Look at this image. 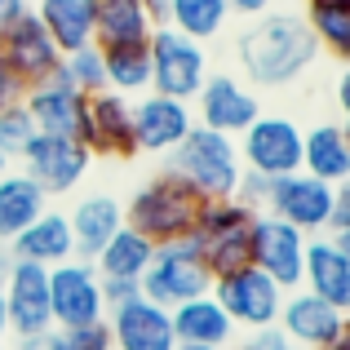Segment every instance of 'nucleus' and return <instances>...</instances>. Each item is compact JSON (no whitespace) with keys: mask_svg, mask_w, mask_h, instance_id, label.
<instances>
[{"mask_svg":"<svg viewBox=\"0 0 350 350\" xmlns=\"http://www.w3.org/2000/svg\"><path fill=\"white\" fill-rule=\"evenodd\" d=\"M293 350H297V346H293Z\"/></svg>","mask_w":350,"mask_h":350,"instance_id":"51","label":"nucleus"},{"mask_svg":"<svg viewBox=\"0 0 350 350\" xmlns=\"http://www.w3.org/2000/svg\"><path fill=\"white\" fill-rule=\"evenodd\" d=\"M44 208H49V196L27 173H18V169L0 173V244L18 239Z\"/></svg>","mask_w":350,"mask_h":350,"instance_id":"26","label":"nucleus"},{"mask_svg":"<svg viewBox=\"0 0 350 350\" xmlns=\"http://www.w3.org/2000/svg\"><path fill=\"white\" fill-rule=\"evenodd\" d=\"M49 319L53 328H80L107 319L103 280H98L94 262L67 257L62 266H49Z\"/></svg>","mask_w":350,"mask_h":350,"instance_id":"10","label":"nucleus"},{"mask_svg":"<svg viewBox=\"0 0 350 350\" xmlns=\"http://www.w3.org/2000/svg\"><path fill=\"white\" fill-rule=\"evenodd\" d=\"M107 333H111V350H173V319L164 306H155L151 297H142V288L129 301L107 310Z\"/></svg>","mask_w":350,"mask_h":350,"instance_id":"16","label":"nucleus"},{"mask_svg":"<svg viewBox=\"0 0 350 350\" xmlns=\"http://www.w3.org/2000/svg\"><path fill=\"white\" fill-rule=\"evenodd\" d=\"M213 301L231 315V324L239 333H257V328H271L280 319V306H284V288L262 275L257 266H239V271H226L208 284Z\"/></svg>","mask_w":350,"mask_h":350,"instance_id":"6","label":"nucleus"},{"mask_svg":"<svg viewBox=\"0 0 350 350\" xmlns=\"http://www.w3.org/2000/svg\"><path fill=\"white\" fill-rule=\"evenodd\" d=\"M173 350H213V346H173Z\"/></svg>","mask_w":350,"mask_h":350,"instance_id":"47","label":"nucleus"},{"mask_svg":"<svg viewBox=\"0 0 350 350\" xmlns=\"http://www.w3.org/2000/svg\"><path fill=\"white\" fill-rule=\"evenodd\" d=\"M23 107L31 116L36 133H53V137H80V124H85V94L67 85V80L49 76L40 85L23 89Z\"/></svg>","mask_w":350,"mask_h":350,"instance_id":"20","label":"nucleus"},{"mask_svg":"<svg viewBox=\"0 0 350 350\" xmlns=\"http://www.w3.org/2000/svg\"><path fill=\"white\" fill-rule=\"evenodd\" d=\"M0 350H14V342H0Z\"/></svg>","mask_w":350,"mask_h":350,"instance_id":"49","label":"nucleus"},{"mask_svg":"<svg viewBox=\"0 0 350 350\" xmlns=\"http://www.w3.org/2000/svg\"><path fill=\"white\" fill-rule=\"evenodd\" d=\"M191 111H196V124L213 129V133H226V137H239L262 116V98L239 76H231V71H208L200 94L191 98Z\"/></svg>","mask_w":350,"mask_h":350,"instance_id":"12","label":"nucleus"},{"mask_svg":"<svg viewBox=\"0 0 350 350\" xmlns=\"http://www.w3.org/2000/svg\"><path fill=\"white\" fill-rule=\"evenodd\" d=\"M31 137H36V124H31V116H27L23 103L0 107V151H5L9 160H18L23 146L31 142Z\"/></svg>","mask_w":350,"mask_h":350,"instance_id":"33","label":"nucleus"},{"mask_svg":"<svg viewBox=\"0 0 350 350\" xmlns=\"http://www.w3.org/2000/svg\"><path fill=\"white\" fill-rule=\"evenodd\" d=\"M27 5H31V0H0V27H5V23H9L14 14H23Z\"/></svg>","mask_w":350,"mask_h":350,"instance_id":"40","label":"nucleus"},{"mask_svg":"<svg viewBox=\"0 0 350 350\" xmlns=\"http://www.w3.org/2000/svg\"><path fill=\"white\" fill-rule=\"evenodd\" d=\"M191 129H196L191 103L151 94V89L142 98H133V146H137V155H169Z\"/></svg>","mask_w":350,"mask_h":350,"instance_id":"17","label":"nucleus"},{"mask_svg":"<svg viewBox=\"0 0 350 350\" xmlns=\"http://www.w3.org/2000/svg\"><path fill=\"white\" fill-rule=\"evenodd\" d=\"M301 288L337 310H350V235H310L306 239Z\"/></svg>","mask_w":350,"mask_h":350,"instance_id":"15","label":"nucleus"},{"mask_svg":"<svg viewBox=\"0 0 350 350\" xmlns=\"http://www.w3.org/2000/svg\"><path fill=\"white\" fill-rule=\"evenodd\" d=\"M9 253L18 262H36V266H62L67 257H76V239H71V226H67V213L62 208H44L31 226H27L18 239H9Z\"/></svg>","mask_w":350,"mask_h":350,"instance_id":"22","label":"nucleus"},{"mask_svg":"<svg viewBox=\"0 0 350 350\" xmlns=\"http://www.w3.org/2000/svg\"><path fill=\"white\" fill-rule=\"evenodd\" d=\"M160 18L146 9V0H94V44H146Z\"/></svg>","mask_w":350,"mask_h":350,"instance_id":"25","label":"nucleus"},{"mask_svg":"<svg viewBox=\"0 0 350 350\" xmlns=\"http://www.w3.org/2000/svg\"><path fill=\"white\" fill-rule=\"evenodd\" d=\"M9 103H23V85L0 67V107H9Z\"/></svg>","mask_w":350,"mask_h":350,"instance_id":"39","label":"nucleus"},{"mask_svg":"<svg viewBox=\"0 0 350 350\" xmlns=\"http://www.w3.org/2000/svg\"><path fill=\"white\" fill-rule=\"evenodd\" d=\"M146 53H151V94L191 103L200 94V85L208 80V49L191 36H178L164 23L151 31Z\"/></svg>","mask_w":350,"mask_h":350,"instance_id":"5","label":"nucleus"},{"mask_svg":"<svg viewBox=\"0 0 350 350\" xmlns=\"http://www.w3.org/2000/svg\"><path fill=\"white\" fill-rule=\"evenodd\" d=\"M103 71H107V89L120 98H142L151 89V53H146V44H111V49H103Z\"/></svg>","mask_w":350,"mask_h":350,"instance_id":"30","label":"nucleus"},{"mask_svg":"<svg viewBox=\"0 0 350 350\" xmlns=\"http://www.w3.org/2000/svg\"><path fill=\"white\" fill-rule=\"evenodd\" d=\"M266 196H271V178H262V173H239V182H235V196L239 204L248 208V213H266Z\"/></svg>","mask_w":350,"mask_h":350,"instance_id":"35","label":"nucleus"},{"mask_svg":"<svg viewBox=\"0 0 350 350\" xmlns=\"http://www.w3.org/2000/svg\"><path fill=\"white\" fill-rule=\"evenodd\" d=\"M324 235H350V191L337 187V200H333V213H328V231Z\"/></svg>","mask_w":350,"mask_h":350,"instance_id":"36","label":"nucleus"},{"mask_svg":"<svg viewBox=\"0 0 350 350\" xmlns=\"http://www.w3.org/2000/svg\"><path fill=\"white\" fill-rule=\"evenodd\" d=\"M208 284H213V275H208L204 257H200V244L187 235V239L155 244L151 266H146V275L137 280V288H142V297H151L155 306L173 310L191 297H204Z\"/></svg>","mask_w":350,"mask_h":350,"instance_id":"4","label":"nucleus"},{"mask_svg":"<svg viewBox=\"0 0 350 350\" xmlns=\"http://www.w3.org/2000/svg\"><path fill=\"white\" fill-rule=\"evenodd\" d=\"M196 208L200 196L178 178V173H155L142 187L129 196L124 204V226L137 231L151 244H169V239H187L191 226H196Z\"/></svg>","mask_w":350,"mask_h":350,"instance_id":"2","label":"nucleus"},{"mask_svg":"<svg viewBox=\"0 0 350 350\" xmlns=\"http://www.w3.org/2000/svg\"><path fill=\"white\" fill-rule=\"evenodd\" d=\"M14 350H62V337L58 328H44V333H31V337H14Z\"/></svg>","mask_w":350,"mask_h":350,"instance_id":"37","label":"nucleus"},{"mask_svg":"<svg viewBox=\"0 0 350 350\" xmlns=\"http://www.w3.org/2000/svg\"><path fill=\"white\" fill-rule=\"evenodd\" d=\"M239 164L262 178H284L301 169V124L293 116H257L244 133L235 137Z\"/></svg>","mask_w":350,"mask_h":350,"instance_id":"9","label":"nucleus"},{"mask_svg":"<svg viewBox=\"0 0 350 350\" xmlns=\"http://www.w3.org/2000/svg\"><path fill=\"white\" fill-rule=\"evenodd\" d=\"M151 253H155V244H151V239H142L137 231L120 226V231H116L111 239H107L103 248H98L94 271H98V280L137 284V280L146 275V266H151Z\"/></svg>","mask_w":350,"mask_h":350,"instance_id":"28","label":"nucleus"},{"mask_svg":"<svg viewBox=\"0 0 350 350\" xmlns=\"http://www.w3.org/2000/svg\"><path fill=\"white\" fill-rule=\"evenodd\" d=\"M0 342H9V315H5V297H0Z\"/></svg>","mask_w":350,"mask_h":350,"instance_id":"43","label":"nucleus"},{"mask_svg":"<svg viewBox=\"0 0 350 350\" xmlns=\"http://www.w3.org/2000/svg\"><path fill=\"white\" fill-rule=\"evenodd\" d=\"M9 266H14V253L0 244V293H5V280H9Z\"/></svg>","mask_w":350,"mask_h":350,"instance_id":"41","label":"nucleus"},{"mask_svg":"<svg viewBox=\"0 0 350 350\" xmlns=\"http://www.w3.org/2000/svg\"><path fill=\"white\" fill-rule=\"evenodd\" d=\"M67 226H71V239H76V257L94 262L98 248H103L107 239L124 226V204H120L116 196H107V191L85 196V200H76V204H71Z\"/></svg>","mask_w":350,"mask_h":350,"instance_id":"24","label":"nucleus"},{"mask_svg":"<svg viewBox=\"0 0 350 350\" xmlns=\"http://www.w3.org/2000/svg\"><path fill=\"white\" fill-rule=\"evenodd\" d=\"M271 5H275V0H226V9L239 14V18H262Z\"/></svg>","mask_w":350,"mask_h":350,"instance_id":"38","label":"nucleus"},{"mask_svg":"<svg viewBox=\"0 0 350 350\" xmlns=\"http://www.w3.org/2000/svg\"><path fill=\"white\" fill-rule=\"evenodd\" d=\"M231 23V9L226 0H164V27H173L178 36L208 44L226 31Z\"/></svg>","mask_w":350,"mask_h":350,"instance_id":"29","label":"nucleus"},{"mask_svg":"<svg viewBox=\"0 0 350 350\" xmlns=\"http://www.w3.org/2000/svg\"><path fill=\"white\" fill-rule=\"evenodd\" d=\"M284 337H288L297 350H324L333 346L337 337H346V310L328 306V301L310 297L306 288H293L284 293V306H280V319H275Z\"/></svg>","mask_w":350,"mask_h":350,"instance_id":"18","label":"nucleus"},{"mask_svg":"<svg viewBox=\"0 0 350 350\" xmlns=\"http://www.w3.org/2000/svg\"><path fill=\"white\" fill-rule=\"evenodd\" d=\"M36 18L58 44V53H76L94 44V0H40Z\"/></svg>","mask_w":350,"mask_h":350,"instance_id":"27","label":"nucleus"},{"mask_svg":"<svg viewBox=\"0 0 350 350\" xmlns=\"http://www.w3.org/2000/svg\"><path fill=\"white\" fill-rule=\"evenodd\" d=\"M9 169H14V160H9V155L0 151V173H9Z\"/></svg>","mask_w":350,"mask_h":350,"instance_id":"46","label":"nucleus"},{"mask_svg":"<svg viewBox=\"0 0 350 350\" xmlns=\"http://www.w3.org/2000/svg\"><path fill=\"white\" fill-rule=\"evenodd\" d=\"M169 173H178L200 200H226V196H235V182L244 173V164H239L235 137L196 124L169 151Z\"/></svg>","mask_w":350,"mask_h":350,"instance_id":"3","label":"nucleus"},{"mask_svg":"<svg viewBox=\"0 0 350 350\" xmlns=\"http://www.w3.org/2000/svg\"><path fill=\"white\" fill-rule=\"evenodd\" d=\"M146 9H151V14H155V18L164 23V0H146Z\"/></svg>","mask_w":350,"mask_h":350,"instance_id":"44","label":"nucleus"},{"mask_svg":"<svg viewBox=\"0 0 350 350\" xmlns=\"http://www.w3.org/2000/svg\"><path fill=\"white\" fill-rule=\"evenodd\" d=\"M301 173L328 182V187H346V178H350V137L337 120L301 129Z\"/></svg>","mask_w":350,"mask_h":350,"instance_id":"23","label":"nucleus"},{"mask_svg":"<svg viewBox=\"0 0 350 350\" xmlns=\"http://www.w3.org/2000/svg\"><path fill=\"white\" fill-rule=\"evenodd\" d=\"M36 5H40V0H36Z\"/></svg>","mask_w":350,"mask_h":350,"instance_id":"50","label":"nucleus"},{"mask_svg":"<svg viewBox=\"0 0 350 350\" xmlns=\"http://www.w3.org/2000/svg\"><path fill=\"white\" fill-rule=\"evenodd\" d=\"M58 80H67L76 94H85V98H94V94H103L107 89V71H103V49L98 44H85V49H76V53H62V62H58V71H53Z\"/></svg>","mask_w":350,"mask_h":350,"instance_id":"32","label":"nucleus"},{"mask_svg":"<svg viewBox=\"0 0 350 350\" xmlns=\"http://www.w3.org/2000/svg\"><path fill=\"white\" fill-rule=\"evenodd\" d=\"M85 151L103 160H133V98H120L111 89L85 98V124H80Z\"/></svg>","mask_w":350,"mask_h":350,"instance_id":"14","label":"nucleus"},{"mask_svg":"<svg viewBox=\"0 0 350 350\" xmlns=\"http://www.w3.org/2000/svg\"><path fill=\"white\" fill-rule=\"evenodd\" d=\"M169 319H173V337H178V346H213V350H226V346L235 342V333H239V328L231 324V315L213 301V293L173 306Z\"/></svg>","mask_w":350,"mask_h":350,"instance_id":"21","label":"nucleus"},{"mask_svg":"<svg viewBox=\"0 0 350 350\" xmlns=\"http://www.w3.org/2000/svg\"><path fill=\"white\" fill-rule=\"evenodd\" d=\"M306 27L315 36L319 53L333 58H350V5H324V0H306Z\"/></svg>","mask_w":350,"mask_h":350,"instance_id":"31","label":"nucleus"},{"mask_svg":"<svg viewBox=\"0 0 350 350\" xmlns=\"http://www.w3.org/2000/svg\"><path fill=\"white\" fill-rule=\"evenodd\" d=\"M324 350H350V333H346V337H337V342H333V346H324Z\"/></svg>","mask_w":350,"mask_h":350,"instance_id":"45","label":"nucleus"},{"mask_svg":"<svg viewBox=\"0 0 350 350\" xmlns=\"http://www.w3.org/2000/svg\"><path fill=\"white\" fill-rule=\"evenodd\" d=\"M337 103H350V76H342V80H337Z\"/></svg>","mask_w":350,"mask_h":350,"instance_id":"42","label":"nucleus"},{"mask_svg":"<svg viewBox=\"0 0 350 350\" xmlns=\"http://www.w3.org/2000/svg\"><path fill=\"white\" fill-rule=\"evenodd\" d=\"M235 62L244 67L248 89H284L301 80L319 62V44L310 36L306 18L293 9H266L262 18L239 31Z\"/></svg>","mask_w":350,"mask_h":350,"instance_id":"1","label":"nucleus"},{"mask_svg":"<svg viewBox=\"0 0 350 350\" xmlns=\"http://www.w3.org/2000/svg\"><path fill=\"white\" fill-rule=\"evenodd\" d=\"M5 315H9V337H31L53 328L49 319V271L36 262H18L9 266V280H5Z\"/></svg>","mask_w":350,"mask_h":350,"instance_id":"19","label":"nucleus"},{"mask_svg":"<svg viewBox=\"0 0 350 350\" xmlns=\"http://www.w3.org/2000/svg\"><path fill=\"white\" fill-rule=\"evenodd\" d=\"M306 239L297 226L280 222L271 213H253L248 222V266L271 275L284 293L301 288V257H306Z\"/></svg>","mask_w":350,"mask_h":350,"instance_id":"11","label":"nucleus"},{"mask_svg":"<svg viewBox=\"0 0 350 350\" xmlns=\"http://www.w3.org/2000/svg\"><path fill=\"white\" fill-rule=\"evenodd\" d=\"M337 187L310 178V173H284L271 178V196H266V213L280 222L297 226L301 235H324L328 231V213H333Z\"/></svg>","mask_w":350,"mask_h":350,"instance_id":"13","label":"nucleus"},{"mask_svg":"<svg viewBox=\"0 0 350 350\" xmlns=\"http://www.w3.org/2000/svg\"><path fill=\"white\" fill-rule=\"evenodd\" d=\"M89 164H94V155L85 151L80 137H53V133H36L18 155V173H27L49 200L71 196L85 182Z\"/></svg>","mask_w":350,"mask_h":350,"instance_id":"8","label":"nucleus"},{"mask_svg":"<svg viewBox=\"0 0 350 350\" xmlns=\"http://www.w3.org/2000/svg\"><path fill=\"white\" fill-rule=\"evenodd\" d=\"M58 62H62V53H58V44L49 40V31L40 27L36 5H27L23 14H14L5 27H0V67H5L23 89L49 80L53 71H58Z\"/></svg>","mask_w":350,"mask_h":350,"instance_id":"7","label":"nucleus"},{"mask_svg":"<svg viewBox=\"0 0 350 350\" xmlns=\"http://www.w3.org/2000/svg\"><path fill=\"white\" fill-rule=\"evenodd\" d=\"M324 5H350V0H324Z\"/></svg>","mask_w":350,"mask_h":350,"instance_id":"48","label":"nucleus"},{"mask_svg":"<svg viewBox=\"0 0 350 350\" xmlns=\"http://www.w3.org/2000/svg\"><path fill=\"white\" fill-rule=\"evenodd\" d=\"M62 337V350H111V333L107 324H80V328H58Z\"/></svg>","mask_w":350,"mask_h":350,"instance_id":"34","label":"nucleus"}]
</instances>
